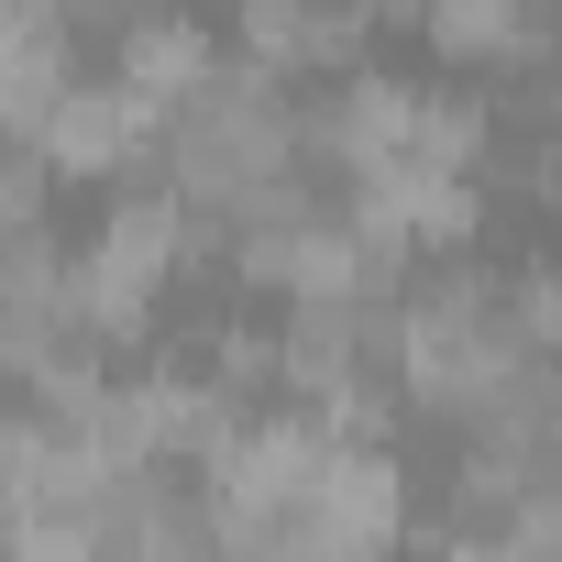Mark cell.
<instances>
[{
  "label": "cell",
  "mask_w": 562,
  "mask_h": 562,
  "mask_svg": "<svg viewBox=\"0 0 562 562\" xmlns=\"http://www.w3.org/2000/svg\"><path fill=\"white\" fill-rule=\"evenodd\" d=\"M518 331H529L540 353H562V265H529V276H518Z\"/></svg>",
  "instance_id": "cell-1"
}]
</instances>
